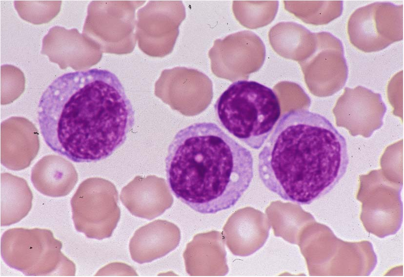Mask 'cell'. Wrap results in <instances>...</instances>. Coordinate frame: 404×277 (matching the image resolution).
Returning <instances> with one entry per match:
<instances>
[{"instance_id": "cell-10", "label": "cell", "mask_w": 404, "mask_h": 277, "mask_svg": "<svg viewBox=\"0 0 404 277\" xmlns=\"http://www.w3.org/2000/svg\"><path fill=\"white\" fill-rule=\"evenodd\" d=\"M104 181L99 178L85 180L71 200L75 227L90 239L101 240L111 235L113 202Z\"/></svg>"}, {"instance_id": "cell-15", "label": "cell", "mask_w": 404, "mask_h": 277, "mask_svg": "<svg viewBox=\"0 0 404 277\" xmlns=\"http://www.w3.org/2000/svg\"><path fill=\"white\" fill-rule=\"evenodd\" d=\"M284 57L303 61L315 49V33L294 22L284 23Z\"/></svg>"}, {"instance_id": "cell-1", "label": "cell", "mask_w": 404, "mask_h": 277, "mask_svg": "<svg viewBox=\"0 0 404 277\" xmlns=\"http://www.w3.org/2000/svg\"><path fill=\"white\" fill-rule=\"evenodd\" d=\"M38 120L49 148L81 163L110 156L126 140L135 117L117 77L94 68L55 79L40 98Z\"/></svg>"}, {"instance_id": "cell-14", "label": "cell", "mask_w": 404, "mask_h": 277, "mask_svg": "<svg viewBox=\"0 0 404 277\" xmlns=\"http://www.w3.org/2000/svg\"><path fill=\"white\" fill-rule=\"evenodd\" d=\"M287 10L304 22L314 25L326 24L339 17L342 0L288 1Z\"/></svg>"}, {"instance_id": "cell-8", "label": "cell", "mask_w": 404, "mask_h": 277, "mask_svg": "<svg viewBox=\"0 0 404 277\" xmlns=\"http://www.w3.org/2000/svg\"><path fill=\"white\" fill-rule=\"evenodd\" d=\"M136 37L140 50L152 57L170 54L186 17L181 0H150L137 12Z\"/></svg>"}, {"instance_id": "cell-4", "label": "cell", "mask_w": 404, "mask_h": 277, "mask_svg": "<svg viewBox=\"0 0 404 277\" xmlns=\"http://www.w3.org/2000/svg\"><path fill=\"white\" fill-rule=\"evenodd\" d=\"M214 108L222 126L255 149L264 143L281 112L278 97L272 89L247 80L231 84Z\"/></svg>"}, {"instance_id": "cell-7", "label": "cell", "mask_w": 404, "mask_h": 277, "mask_svg": "<svg viewBox=\"0 0 404 277\" xmlns=\"http://www.w3.org/2000/svg\"><path fill=\"white\" fill-rule=\"evenodd\" d=\"M403 5L376 2L357 9L347 23L351 43L365 53L379 51L403 39Z\"/></svg>"}, {"instance_id": "cell-17", "label": "cell", "mask_w": 404, "mask_h": 277, "mask_svg": "<svg viewBox=\"0 0 404 277\" xmlns=\"http://www.w3.org/2000/svg\"><path fill=\"white\" fill-rule=\"evenodd\" d=\"M61 43V45L58 44L60 45H61V49H58V51H60L61 50L62 52L64 51L65 50V52L62 54V57L65 55V57H68L67 60H68V57H79L80 56L79 53H81L80 49L81 45H78L77 44H79L80 42H79L77 43L75 45H74L76 44L77 41H59ZM68 61H67V63L66 64V68L67 67Z\"/></svg>"}, {"instance_id": "cell-3", "label": "cell", "mask_w": 404, "mask_h": 277, "mask_svg": "<svg viewBox=\"0 0 404 277\" xmlns=\"http://www.w3.org/2000/svg\"><path fill=\"white\" fill-rule=\"evenodd\" d=\"M165 162L172 192L202 214L233 206L253 177L251 152L212 122L196 123L179 131Z\"/></svg>"}, {"instance_id": "cell-2", "label": "cell", "mask_w": 404, "mask_h": 277, "mask_svg": "<svg viewBox=\"0 0 404 277\" xmlns=\"http://www.w3.org/2000/svg\"><path fill=\"white\" fill-rule=\"evenodd\" d=\"M258 158L264 185L301 204L328 193L349 163L345 138L326 118L304 109L283 114Z\"/></svg>"}, {"instance_id": "cell-6", "label": "cell", "mask_w": 404, "mask_h": 277, "mask_svg": "<svg viewBox=\"0 0 404 277\" xmlns=\"http://www.w3.org/2000/svg\"><path fill=\"white\" fill-rule=\"evenodd\" d=\"M146 0H96L88 6L85 22H91L93 36L102 52L131 53L136 44L135 12Z\"/></svg>"}, {"instance_id": "cell-13", "label": "cell", "mask_w": 404, "mask_h": 277, "mask_svg": "<svg viewBox=\"0 0 404 277\" xmlns=\"http://www.w3.org/2000/svg\"><path fill=\"white\" fill-rule=\"evenodd\" d=\"M32 192L23 178L8 173L0 174V226L18 222L32 206Z\"/></svg>"}, {"instance_id": "cell-16", "label": "cell", "mask_w": 404, "mask_h": 277, "mask_svg": "<svg viewBox=\"0 0 404 277\" xmlns=\"http://www.w3.org/2000/svg\"><path fill=\"white\" fill-rule=\"evenodd\" d=\"M245 45H243L242 48V45H239L238 47V45H235V47L236 48L235 49H234L232 46H231L230 47L232 48L231 49L228 48L226 50V53H222L223 54H226V55H223L222 57L235 55V56L230 57V59L227 61L226 62L228 63L229 61H230V64L233 65H236L235 67L237 69V65H238L246 64V63H245L244 61H246V62L249 63L247 61L250 60V59H253V57H250V55H253V53H249L250 52L254 51V50L253 48L252 49H246V47H247L249 45H246L244 49H242Z\"/></svg>"}, {"instance_id": "cell-5", "label": "cell", "mask_w": 404, "mask_h": 277, "mask_svg": "<svg viewBox=\"0 0 404 277\" xmlns=\"http://www.w3.org/2000/svg\"><path fill=\"white\" fill-rule=\"evenodd\" d=\"M49 229L14 228L0 239V255L10 268L27 276H74V263Z\"/></svg>"}, {"instance_id": "cell-9", "label": "cell", "mask_w": 404, "mask_h": 277, "mask_svg": "<svg viewBox=\"0 0 404 277\" xmlns=\"http://www.w3.org/2000/svg\"><path fill=\"white\" fill-rule=\"evenodd\" d=\"M315 35L314 51L299 64L311 92L318 96H329L342 89L347 78L343 46L330 33L322 32Z\"/></svg>"}, {"instance_id": "cell-12", "label": "cell", "mask_w": 404, "mask_h": 277, "mask_svg": "<svg viewBox=\"0 0 404 277\" xmlns=\"http://www.w3.org/2000/svg\"><path fill=\"white\" fill-rule=\"evenodd\" d=\"M31 180L35 188L41 194L60 197L68 195L78 180L74 165L65 158L48 155L33 167Z\"/></svg>"}, {"instance_id": "cell-11", "label": "cell", "mask_w": 404, "mask_h": 277, "mask_svg": "<svg viewBox=\"0 0 404 277\" xmlns=\"http://www.w3.org/2000/svg\"><path fill=\"white\" fill-rule=\"evenodd\" d=\"M40 148L39 133L28 119L12 117L0 125V162L6 168L22 170L30 165Z\"/></svg>"}]
</instances>
